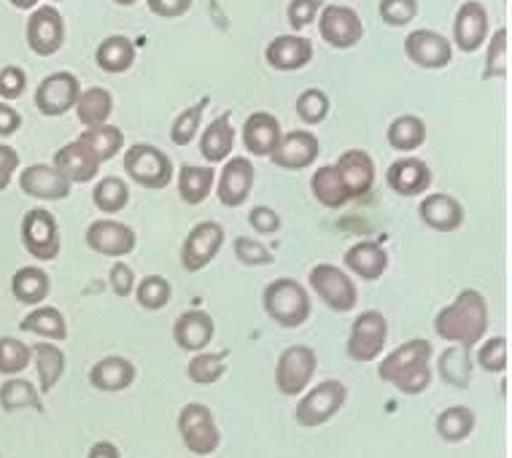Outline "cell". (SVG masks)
<instances>
[{"label": "cell", "mask_w": 512, "mask_h": 458, "mask_svg": "<svg viewBox=\"0 0 512 458\" xmlns=\"http://www.w3.org/2000/svg\"><path fill=\"white\" fill-rule=\"evenodd\" d=\"M434 332L440 340L469 348L477 345L488 332V302L477 289H464L434 316Z\"/></svg>", "instance_id": "1"}, {"label": "cell", "mask_w": 512, "mask_h": 458, "mask_svg": "<svg viewBox=\"0 0 512 458\" xmlns=\"http://www.w3.org/2000/svg\"><path fill=\"white\" fill-rule=\"evenodd\" d=\"M432 356L434 348L429 340H407L380 362L378 378L399 388L407 397H418L432 386Z\"/></svg>", "instance_id": "2"}, {"label": "cell", "mask_w": 512, "mask_h": 458, "mask_svg": "<svg viewBox=\"0 0 512 458\" xmlns=\"http://www.w3.org/2000/svg\"><path fill=\"white\" fill-rule=\"evenodd\" d=\"M265 313L283 329H297L313 313V302L308 297V289L294 278H275L265 286L262 294Z\"/></svg>", "instance_id": "3"}, {"label": "cell", "mask_w": 512, "mask_h": 458, "mask_svg": "<svg viewBox=\"0 0 512 458\" xmlns=\"http://www.w3.org/2000/svg\"><path fill=\"white\" fill-rule=\"evenodd\" d=\"M124 173L143 189L157 192V189H168L176 168H173V159L162 149L151 143H135L124 151Z\"/></svg>", "instance_id": "4"}, {"label": "cell", "mask_w": 512, "mask_h": 458, "mask_svg": "<svg viewBox=\"0 0 512 458\" xmlns=\"http://www.w3.org/2000/svg\"><path fill=\"white\" fill-rule=\"evenodd\" d=\"M345 399H348V388L340 380H321L313 386L305 397L297 402L294 418L302 429H318L335 418L343 410Z\"/></svg>", "instance_id": "5"}, {"label": "cell", "mask_w": 512, "mask_h": 458, "mask_svg": "<svg viewBox=\"0 0 512 458\" xmlns=\"http://www.w3.org/2000/svg\"><path fill=\"white\" fill-rule=\"evenodd\" d=\"M178 434H181L184 448L195 456H211L221 445V432L213 418V410L200 402H189L178 413Z\"/></svg>", "instance_id": "6"}, {"label": "cell", "mask_w": 512, "mask_h": 458, "mask_svg": "<svg viewBox=\"0 0 512 458\" xmlns=\"http://www.w3.org/2000/svg\"><path fill=\"white\" fill-rule=\"evenodd\" d=\"M310 289L316 291V297L329 310L335 313H348V310L356 308V300H359V291H356V281H351V275L345 273L343 267L327 265L321 262L310 270L308 275Z\"/></svg>", "instance_id": "7"}, {"label": "cell", "mask_w": 512, "mask_h": 458, "mask_svg": "<svg viewBox=\"0 0 512 458\" xmlns=\"http://www.w3.org/2000/svg\"><path fill=\"white\" fill-rule=\"evenodd\" d=\"M386 340H389V321H386V316L380 310H364V313L356 316L354 326H351L345 353L351 356V362L370 364L383 353Z\"/></svg>", "instance_id": "8"}, {"label": "cell", "mask_w": 512, "mask_h": 458, "mask_svg": "<svg viewBox=\"0 0 512 458\" xmlns=\"http://www.w3.org/2000/svg\"><path fill=\"white\" fill-rule=\"evenodd\" d=\"M318 370V356L310 345H289L275 364V386L283 397H300Z\"/></svg>", "instance_id": "9"}, {"label": "cell", "mask_w": 512, "mask_h": 458, "mask_svg": "<svg viewBox=\"0 0 512 458\" xmlns=\"http://www.w3.org/2000/svg\"><path fill=\"white\" fill-rule=\"evenodd\" d=\"M19 235H22V246L27 248V254L38 262H52L60 256V224L46 208L27 211L22 227H19Z\"/></svg>", "instance_id": "10"}, {"label": "cell", "mask_w": 512, "mask_h": 458, "mask_svg": "<svg viewBox=\"0 0 512 458\" xmlns=\"http://www.w3.org/2000/svg\"><path fill=\"white\" fill-rule=\"evenodd\" d=\"M84 243L89 251H95L108 259H124L138 248V235L130 224L116 219H98L92 221L84 232Z\"/></svg>", "instance_id": "11"}, {"label": "cell", "mask_w": 512, "mask_h": 458, "mask_svg": "<svg viewBox=\"0 0 512 458\" xmlns=\"http://www.w3.org/2000/svg\"><path fill=\"white\" fill-rule=\"evenodd\" d=\"M221 246H224V227L219 221H200L189 229L181 246V265L186 273H200L219 256Z\"/></svg>", "instance_id": "12"}, {"label": "cell", "mask_w": 512, "mask_h": 458, "mask_svg": "<svg viewBox=\"0 0 512 458\" xmlns=\"http://www.w3.org/2000/svg\"><path fill=\"white\" fill-rule=\"evenodd\" d=\"M318 33H321V41L332 49H354L364 36L362 17L351 6L329 3L318 14Z\"/></svg>", "instance_id": "13"}, {"label": "cell", "mask_w": 512, "mask_h": 458, "mask_svg": "<svg viewBox=\"0 0 512 458\" xmlns=\"http://www.w3.org/2000/svg\"><path fill=\"white\" fill-rule=\"evenodd\" d=\"M81 95L79 76H73L71 71H57L52 76H46L36 87V108L41 116L57 119L65 116L71 108H76V100Z\"/></svg>", "instance_id": "14"}, {"label": "cell", "mask_w": 512, "mask_h": 458, "mask_svg": "<svg viewBox=\"0 0 512 458\" xmlns=\"http://www.w3.org/2000/svg\"><path fill=\"white\" fill-rule=\"evenodd\" d=\"M65 44V19L54 6H41L27 19V46L38 57H52Z\"/></svg>", "instance_id": "15"}, {"label": "cell", "mask_w": 512, "mask_h": 458, "mask_svg": "<svg viewBox=\"0 0 512 458\" xmlns=\"http://www.w3.org/2000/svg\"><path fill=\"white\" fill-rule=\"evenodd\" d=\"M491 25H488V11L480 0H464L453 19V44L459 52L472 54L488 41Z\"/></svg>", "instance_id": "16"}, {"label": "cell", "mask_w": 512, "mask_h": 458, "mask_svg": "<svg viewBox=\"0 0 512 458\" xmlns=\"http://www.w3.org/2000/svg\"><path fill=\"white\" fill-rule=\"evenodd\" d=\"M254 189V165L246 157H230L216 176V197L224 208H240Z\"/></svg>", "instance_id": "17"}, {"label": "cell", "mask_w": 512, "mask_h": 458, "mask_svg": "<svg viewBox=\"0 0 512 458\" xmlns=\"http://www.w3.org/2000/svg\"><path fill=\"white\" fill-rule=\"evenodd\" d=\"M407 60L426 68V71H440L448 68L453 60V44L434 30H415L405 38Z\"/></svg>", "instance_id": "18"}, {"label": "cell", "mask_w": 512, "mask_h": 458, "mask_svg": "<svg viewBox=\"0 0 512 458\" xmlns=\"http://www.w3.org/2000/svg\"><path fill=\"white\" fill-rule=\"evenodd\" d=\"M335 170L340 181H343L348 203L351 200H362L364 194H370L372 186H375V162H372V157L364 149L343 151L340 159L335 162Z\"/></svg>", "instance_id": "19"}, {"label": "cell", "mask_w": 512, "mask_h": 458, "mask_svg": "<svg viewBox=\"0 0 512 458\" xmlns=\"http://www.w3.org/2000/svg\"><path fill=\"white\" fill-rule=\"evenodd\" d=\"M19 189L44 203H60L71 194L73 184L54 165H30L19 173Z\"/></svg>", "instance_id": "20"}, {"label": "cell", "mask_w": 512, "mask_h": 458, "mask_svg": "<svg viewBox=\"0 0 512 458\" xmlns=\"http://www.w3.org/2000/svg\"><path fill=\"white\" fill-rule=\"evenodd\" d=\"M321 154L318 138L310 130H292L286 133L278 143V149L273 151V165L281 170H305Z\"/></svg>", "instance_id": "21"}, {"label": "cell", "mask_w": 512, "mask_h": 458, "mask_svg": "<svg viewBox=\"0 0 512 458\" xmlns=\"http://www.w3.org/2000/svg\"><path fill=\"white\" fill-rule=\"evenodd\" d=\"M418 216L434 232H456V229L464 227V219H467L464 205L453 194L445 192L426 194L421 205H418Z\"/></svg>", "instance_id": "22"}, {"label": "cell", "mask_w": 512, "mask_h": 458, "mask_svg": "<svg viewBox=\"0 0 512 458\" xmlns=\"http://www.w3.org/2000/svg\"><path fill=\"white\" fill-rule=\"evenodd\" d=\"M265 60L273 71H302L313 60V44L305 36H278L267 44Z\"/></svg>", "instance_id": "23"}, {"label": "cell", "mask_w": 512, "mask_h": 458, "mask_svg": "<svg viewBox=\"0 0 512 458\" xmlns=\"http://www.w3.org/2000/svg\"><path fill=\"white\" fill-rule=\"evenodd\" d=\"M386 184L399 194V197H415V194L429 192L432 186V168L424 159L402 157L391 162L386 170Z\"/></svg>", "instance_id": "24"}, {"label": "cell", "mask_w": 512, "mask_h": 458, "mask_svg": "<svg viewBox=\"0 0 512 458\" xmlns=\"http://www.w3.org/2000/svg\"><path fill=\"white\" fill-rule=\"evenodd\" d=\"M281 138V122L267 111H254L243 122V146L251 157H273Z\"/></svg>", "instance_id": "25"}, {"label": "cell", "mask_w": 512, "mask_h": 458, "mask_svg": "<svg viewBox=\"0 0 512 458\" xmlns=\"http://www.w3.org/2000/svg\"><path fill=\"white\" fill-rule=\"evenodd\" d=\"M216 335V324L205 310H186L173 324V340L181 351L203 353Z\"/></svg>", "instance_id": "26"}, {"label": "cell", "mask_w": 512, "mask_h": 458, "mask_svg": "<svg viewBox=\"0 0 512 458\" xmlns=\"http://www.w3.org/2000/svg\"><path fill=\"white\" fill-rule=\"evenodd\" d=\"M348 275H356L362 281H380L386 270H389V254L386 248L375 243V240H359L348 248L343 256Z\"/></svg>", "instance_id": "27"}, {"label": "cell", "mask_w": 512, "mask_h": 458, "mask_svg": "<svg viewBox=\"0 0 512 458\" xmlns=\"http://www.w3.org/2000/svg\"><path fill=\"white\" fill-rule=\"evenodd\" d=\"M54 168L60 170L62 176L68 178L71 184H89L92 178H98L100 162L84 143L71 141L65 143L62 149H57V154H54Z\"/></svg>", "instance_id": "28"}, {"label": "cell", "mask_w": 512, "mask_h": 458, "mask_svg": "<svg viewBox=\"0 0 512 458\" xmlns=\"http://www.w3.org/2000/svg\"><path fill=\"white\" fill-rule=\"evenodd\" d=\"M135 378H138V370L124 356H106V359H100L89 370V383H92V388H98V391H114V394L133 386Z\"/></svg>", "instance_id": "29"}, {"label": "cell", "mask_w": 512, "mask_h": 458, "mask_svg": "<svg viewBox=\"0 0 512 458\" xmlns=\"http://www.w3.org/2000/svg\"><path fill=\"white\" fill-rule=\"evenodd\" d=\"M11 294H14V300L22 302V305H33V308H38V305L49 300V294H52V278H49V273H46L44 267H19L17 273L11 275Z\"/></svg>", "instance_id": "30"}, {"label": "cell", "mask_w": 512, "mask_h": 458, "mask_svg": "<svg viewBox=\"0 0 512 458\" xmlns=\"http://www.w3.org/2000/svg\"><path fill=\"white\" fill-rule=\"evenodd\" d=\"M235 149V127L230 122V114L213 119L208 127L200 135V154L205 157V162L211 165H219V162H227Z\"/></svg>", "instance_id": "31"}, {"label": "cell", "mask_w": 512, "mask_h": 458, "mask_svg": "<svg viewBox=\"0 0 512 458\" xmlns=\"http://www.w3.org/2000/svg\"><path fill=\"white\" fill-rule=\"evenodd\" d=\"M135 44L127 36H108L103 38L95 49V62L103 73H111V76H119V73H127L135 65Z\"/></svg>", "instance_id": "32"}, {"label": "cell", "mask_w": 512, "mask_h": 458, "mask_svg": "<svg viewBox=\"0 0 512 458\" xmlns=\"http://www.w3.org/2000/svg\"><path fill=\"white\" fill-rule=\"evenodd\" d=\"M437 375H440L445 386L456 388V391H467L469 383H472V356H469V348L448 345L437 356Z\"/></svg>", "instance_id": "33"}, {"label": "cell", "mask_w": 512, "mask_h": 458, "mask_svg": "<svg viewBox=\"0 0 512 458\" xmlns=\"http://www.w3.org/2000/svg\"><path fill=\"white\" fill-rule=\"evenodd\" d=\"M22 332H30V335H38L49 340V343H62L68 340V321L62 316V310L52 308V305H38L22 318L19 324Z\"/></svg>", "instance_id": "34"}, {"label": "cell", "mask_w": 512, "mask_h": 458, "mask_svg": "<svg viewBox=\"0 0 512 458\" xmlns=\"http://www.w3.org/2000/svg\"><path fill=\"white\" fill-rule=\"evenodd\" d=\"M216 186V170L211 165H181L178 170V197L186 205H200L211 197Z\"/></svg>", "instance_id": "35"}, {"label": "cell", "mask_w": 512, "mask_h": 458, "mask_svg": "<svg viewBox=\"0 0 512 458\" xmlns=\"http://www.w3.org/2000/svg\"><path fill=\"white\" fill-rule=\"evenodd\" d=\"M114 114V95L106 87H89L84 89L76 100V116L84 127H100L108 124Z\"/></svg>", "instance_id": "36"}, {"label": "cell", "mask_w": 512, "mask_h": 458, "mask_svg": "<svg viewBox=\"0 0 512 458\" xmlns=\"http://www.w3.org/2000/svg\"><path fill=\"white\" fill-rule=\"evenodd\" d=\"M33 351V362H36L38 383H41V394H49L52 388H57L62 372H65V353L60 345L52 343H38L30 348Z\"/></svg>", "instance_id": "37"}, {"label": "cell", "mask_w": 512, "mask_h": 458, "mask_svg": "<svg viewBox=\"0 0 512 458\" xmlns=\"http://www.w3.org/2000/svg\"><path fill=\"white\" fill-rule=\"evenodd\" d=\"M475 426H477V418L467 405L445 407V410L437 415V423H434V429H437V434H440V440L451 442V445L467 440L469 434L475 432Z\"/></svg>", "instance_id": "38"}, {"label": "cell", "mask_w": 512, "mask_h": 458, "mask_svg": "<svg viewBox=\"0 0 512 458\" xmlns=\"http://www.w3.org/2000/svg\"><path fill=\"white\" fill-rule=\"evenodd\" d=\"M310 192L316 197L318 203L329 208V211H337L348 205V194L343 189V181L337 176L335 165H321V168L310 176Z\"/></svg>", "instance_id": "39"}, {"label": "cell", "mask_w": 512, "mask_h": 458, "mask_svg": "<svg viewBox=\"0 0 512 458\" xmlns=\"http://www.w3.org/2000/svg\"><path fill=\"white\" fill-rule=\"evenodd\" d=\"M386 141L394 151H415L421 149L426 143V124L421 116H413V114H405L394 119L389 124V133H386Z\"/></svg>", "instance_id": "40"}, {"label": "cell", "mask_w": 512, "mask_h": 458, "mask_svg": "<svg viewBox=\"0 0 512 458\" xmlns=\"http://www.w3.org/2000/svg\"><path fill=\"white\" fill-rule=\"evenodd\" d=\"M79 141L84 143L92 154H95V159H98L100 165L108 162V159H114L116 154L124 149V133L119 130V127H114V124L89 127V130L81 133Z\"/></svg>", "instance_id": "41"}, {"label": "cell", "mask_w": 512, "mask_h": 458, "mask_svg": "<svg viewBox=\"0 0 512 458\" xmlns=\"http://www.w3.org/2000/svg\"><path fill=\"white\" fill-rule=\"evenodd\" d=\"M92 203H95V208L100 213H106V216L122 213L130 205V186L119 176L100 178L95 189H92Z\"/></svg>", "instance_id": "42"}, {"label": "cell", "mask_w": 512, "mask_h": 458, "mask_svg": "<svg viewBox=\"0 0 512 458\" xmlns=\"http://www.w3.org/2000/svg\"><path fill=\"white\" fill-rule=\"evenodd\" d=\"M0 407L6 413H17V410H25V407L44 410V405H41V391L25 378H11L0 386Z\"/></svg>", "instance_id": "43"}, {"label": "cell", "mask_w": 512, "mask_h": 458, "mask_svg": "<svg viewBox=\"0 0 512 458\" xmlns=\"http://www.w3.org/2000/svg\"><path fill=\"white\" fill-rule=\"evenodd\" d=\"M186 375H189V380H192L195 386H213V383H219V380L227 375L224 356L211 351L195 353L189 367H186Z\"/></svg>", "instance_id": "44"}, {"label": "cell", "mask_w": 512, "mask_h": 458, "mask_svg": "<svg viewBox=\"0 0 512 458\" xmlns=\"http://www.w3.org/2000/svg\"><path fill=\"white\" fill-rule=\"evenodd\" d=\"M170 297H173V286L162 275H146L143 281L135 283V300L143 310L168 308Z\"/></svg>", "instance_id": "45"}, {"label": "cell", "mask_w": 512, "mask_h": 458, "mask_svg": "<svg viewBox=\"0 0 512 458\" xmlns=\"http://www.w3.org/2000/svg\"><path fill=\"white\" fill-rule=\"evenodd\" d=\"M208 103H211V100L203 97L200 103L181 111V114L173 119V127H170V141L176 143V146H189V143L195 141L197 133H200V122H203V114L205 108H208Z\"/></svg>", "instance_id": "46"}, {"label": "cell", "mask_w": 512, "mask_h": 458, "mask_svg": "<svg viewBox=\"0 0 512 458\" xmlns=\"http://www.w3.org/2000/svg\"><path fill=\"white\" fill-rule=\"evenodd\" d=\"M507 52H510V30L499 27L496 33L488 38V54L486 68H483V79H504L507 76Z\"/></svg>", "instance_id": "47"}, {"label": "cell", "mask_w": 512, "mask_h": 458, "mask_svg": "<svg viewBox=\"0 0 512 458\" xmlns=\"http://www.w3.org/2000/svg\"><path fill=\"white\" fill-rule=\"evenodd\" d=\"M33 362V351L17 337H0V375L17 378L19 372L27 370V364Z\"/></svg>", "instance_id": "48"}, {"label": "cell", "mask_w": 512, "mask_h": 458, "mask_svg": "<svg viewBox=\"0 0 512 458\" xmlns=\"http://www.w3.org/2000/svg\"><path fill=\"white\" fill-rule=\"evenodd\" d=\"M294 108H297V116H300L302 122L308 124V127H313V124H321L327 119L332 103H329V95L324 89L310 87L297 97V106Z\"/></svg>", "instance_id": "49"}, {"label": "cell", "mask_w": 512, "mask_h": 458, "mask_svg": "<svg viewBox=\"0 0 512 458\" xmlns=\"http://www.w3.org/2000/svg\"><path fill=\"white\" fill-rule=\"evenodd\" d=\"M477 364H480V370L494 372V375L507 372V364H510L507 337H488L486 343L480 345V351H477Z\"/></svg>", "instance_id": "50"}, {"label": "cell", "mask_w": 512, "mask_h": 458, "mask_svg": "<svg viewBox=\"0 0 512 458\" xmlns=\"http://www.w3.org/2000/svg\"><path fill=\"white\" fill-rule=\"evenodd\" d=\"M378 14L389 27H405L418 17V0H380Z\"/></svg>", "instance_id": "51"}, {"label": "cell", "mask_w": 512, "mask_h": 458, "mask_svg": "<svg viewBox=\"0 0 512 458\" xmlns=\"http://www.w3.org/2000/svg\"><path fill=\"white\" fill-rule=\"evenodd\" d=\"M232 248H235V256H238L240 265L246 267H267L275 262L273 251L256 238H238Z\"/></svg>", "instance_id": "52"}, {"label": "cell", "mask_w": 512, "mask_h": 458, "mask_svg": "<svg viewBox=\"0 0 512 458\" xmlns=\"http://www.w3.org/2000/svg\"><path fill=\"white\" fill-rule=\"evenodd\" d=\"M321 9H324L321 0H292L286 6V19H289L292 30H305V27L316 22Z\"/></svg>", "instance_id": "53"}, {"label": "cell", "mask_w": 512, "mask_h": 458, "mask_svg": "<svg viewBox=\"0 0 512 458\" xmlns=\"http://www.w3.org/2000/svg\"><path fill=\"white\" fill-rule=\"evenodd\" d=\"M25 89L27 73L22 71L19 65H6V68H0V97H3V103L22 97L25 95Z\"/></svg>", "instance_id": "54"}, {"label": "cell", "mask_w": 512, "mask_h": 458, "mask_svg": "<svg viewBox=\"0 0 512 458\" xmlns=\"http://www.w3.org/2000/svg\"><path fill=\"white\" fill-rule=\"evenodd\" d=\"M248 224H251L256 235H275V232H281V216L273 208H267V205L251 208L248 211Z\"/></svg>", "instance_id": "55"}, {"label": "cell", "mask_w": 512, "mask_h": 458, "mask_svg": "<svg viewBox=\"0 0 512 458\" xmlns=\"http://www.w3.org/2000/svg\"><path fill=\"white\" fill-rule=\"evenodd\" d=\"M108 283H111V291H114L116 297H130L135 291V273L133 267L127 265V262H114L111 267V273H108Z\"/></svg>", "instance_id": "56"}, {"label": "cell", "mask_w": 512, "mask_h": 458, "mask_svg": "<svg viewBox=\"0 0 512 458\" xmlns=\"http://www.w3.org/2000/svg\"><path fill=\"white\" fill-rule=\"evenodd\" d=\"M146 3H149V11L154 14V17L178 19L192 9V3H195V0H146Z\"/></svg>", "instance_id": "57"}, {"label": "cell", "mask_w": 512, "mask_h": 458, "mask_svg": "<svg viewBox=\"0 0 512 458\" xmlns=\"http://www.w3.org/2000/svg\"><path fill=\"white\" fill-rule=\"evenodd\" d=\"M19 170V151L0 143V192H6L11 184V178Z\"/></svg>", "instance_id": "58"}, {"label": "cell", "mask_w": 512, "mask_h": 458, "mask_svg": "<svg viewBox=\"0 0 512 458\" xmlns=\"http://www.w3.org/2000/svg\"><path fill=\"white\" fill-rule=\"evenodd\" d=\"M19 127H22V116H19L17 108L0 100V138H11V135H17Z\"/></svg>", "instance_id": "59"}, {"label": "cell", "mask_w": 512, "mask_h": 458, "mask_svg": "<svg viewBox=\"0 0 512 458\" xmlns=\"http://www.w3.org/2000/svg\"><path fill=\"white\" fill-rule=\"evenodd\" d=\"M87 458H119V448H116L114 442L100 440V442H95L92 448H89Z\"/></svg>", "instance_id": "60"}, {"label": "cell", "mask_w": 512, "mask_h": 458, "mask_svg": "<svg viewBox=\"0 0 512 458\" xmlns=\"http://www.w3.org/2000/svg\"><path fill=\"white\" fill-rule=\"evenodd\" d=\"M9 3L14 6V9H22V11L38 9V0H9Z\"/></svg>", "instance_id": "61"}, {"label": "cell", "mask_w": 512, "mask_h": 458, "mask_svg": "<svg viewBox=\"0 0 512 458\" xmlns=\"http://www.w3.org/2000/svg\"><path fill=\"white\" fill-rule=\"evenodd\" d=\"M116 6H135V3H138V0H114Z\"/></svg>", "instance_id": "62"}, {"label": "cell", "mask_w": 512, "mask_h": 458, "mask_svg": "<svg viewBox=\"0 0 512 458\" xmlns=\"http://www.w3.org/2000/svg\"><path fill=\"white\" fill-rule=\"evenodd\" d=\"M52 3H60V0H52Z\"/></svg>", "instance_id": "63"}]
</instances>
